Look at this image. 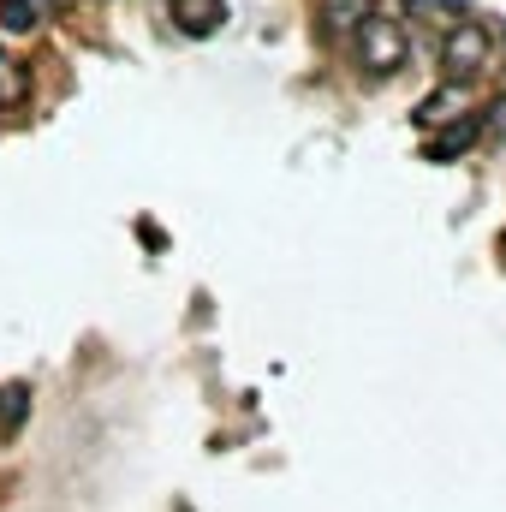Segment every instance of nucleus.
I'll list each match as a JSON object with an SVG mask.
<instances>
[{"label": "nucleus", "mask_w": 506, "mask_h": 512, "mask_svg": "<svg viewBox=\"0 0 506 512\" xmlns=\"http://www.w3.org/2000/svg\"><path fill=\"white\" fill-rule=\"evenodd\" d=\"M483 126L495 131V137H506V96L495 102V108H489V120H483Z\"/></svg>", "instance_id": "11"}, {"label": "nucleus", "mask_w": 506, "mask_h": 512, "mask_svg": "<svg viewBox=\"0 0 506 512\" xmlns=\"http://www.w3.org/2000/svg\"><path fill=\"white\" fill-rule=\"evenodd\" d=\"M42 24V0H0V30L6 36H30Z\"/></svg>", "instance_id": "7"}, {"label": "nucleus", "mask_w": 506, "mask_h": 512, "mask_svg": "<svg viewBox=\"0 0 506 512\" xmlns=\"http://www.w3.org/2000/svg\"><path fill=\"white\" fill-rule=\"evenodd\" d=\"M24 102H30V60L0 54V114H12V108H24Z\"/></svg>", "instance_id": "5"}, {"label": "nucleus", "mask_w": 506, "mask_h": 512, "mask_svg": "<svg viewBox=\"0 0 506 512\" xmlns=\"http://www.w3.org/2000/svg\"><path fill=\"white\" fill-rule=\"evenodd\" d=\"M370 12H376V0H322V18H328L334 30H358Z\"/></svg>", "instance_id": "8"}, {"label": "nucleus", "mask_w": 506, "mask_h": 512, "mask_svg": "<svg viewBox=\"0 0 506 512\" xmlns=\"http://www.w3.org/2000/svg\"><path fill=\"white\" fill-rule=\"evenodd\" d=\"M483 137V114H471V120H459V126H441L429 137V149H423V161H459L471 143Z\"/></svg>", "instance_id": "4"}, {"label": "nucleus", "mask_w": 506, "mask_h": 512, "mask_svg": "<svg viewBox=\"0 0 506 512\" xmlns=\"http://www.w3.org/2000/svg\"><path fill=\"white\" fill-rule=\"evenodd\" d=\"M358 66L376 72V78H393V72L405 66V30H399V18L370 12V18L358 24Z\"/></svg>", "instance_id": "2"}, {"label": "nucleus", "mask_w": 506, "mask_h": 512, "mask_svg": "<svg viewBox=\"0 0 506 512\" xmlns=\"http://www.w3.org/2000/svg\"><path fill=\"white\" fill-rule=\"evenodd\" d=\"M405 18H423V24H435V18H459V0H405Z\"/></svg>", "instance_id": "9"}, {"label": "nucleus", "mask_w": 506, "mask_h": 512, "mask_svg": "<svg viewBox=\"0 0 506 512\" xmlns=\"http://www.w3.org/2000/svg\"><path fill=\"white\" fill-rule=\"evenodd\" d=\"M489 60H495V36H489V24H477V18H453L447 36H441V78H447V84H471V78L489 72Z\"/></svg>", "instance_id": "1"}, {"label": "nucleus", "mask_w": 506, "mask_h": 512, "mask_svg": "<svg viewBox=\"0 0 506 512\" xmlns=\"http://www.w3.org/2000/svg\"><path fill=\"white\" fill-rule=\"evenodd\" d=\"M173 6V24L185 36H215L227 24V0H167Z\"/></svg>", "instance_id": "3"}, {"label": "nucleus", "mask_w": 506, "mask_h": 512, "mask_svg": "<svg viewBox=\"0 0 506 512\" xmlns=\"http://www.w3.org/2000/svg\"><path fill=\"white\" fill-rule=\"evenodd\" d=\"M453 102H471V84H441V90L417 108V126H447V120H453Z\"/></svg>", "instance_id": "6"}, {"label": "nucleus", "mask_w": 506, "mask_h": 512, "mask_svg": "<svg viewBox=\"0 0 506 512\" xmlns=\"http://www.w3.org/2000/svg\"><path fill=\"white\" fill-rule=\"evenodd\" d=\"M24 411H30V387H12V393L0 399V429H18Z\"/></svg>", "instance_id": "10"}]
</instances>
